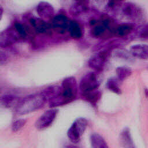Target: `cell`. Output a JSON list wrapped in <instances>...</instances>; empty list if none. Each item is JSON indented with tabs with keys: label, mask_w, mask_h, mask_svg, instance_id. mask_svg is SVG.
<instances>
[{
	"label": "cell",
	"mask_w": 148,
	"mask_h": 148,
	"mask_svg": "<svg viewBox=\"0 0 148 148\" xmlns=\"http://www.w3.org/2000/svg\"><path fill=\"white\" fill-rule=\"evenodd\" d=\"M117 78L121 82L128 78L132 74V69L128 66H121L116 68Z\"/></svg>",
	"instance_id": "44dd1931"
},
{
	"label": "cell",
	"mask_w": 148,
	"mask_h": 148,
	"mask_svg": "<svg viewBox=\"0 0 148 148\" xmlns=\"http://www.w3.org/2000/svg\"><path fill=\"white\" fill-rule=\"evenodd\" d=\"M25 18L26 24L24 25L27 31H28V29H32V31L38 34L48 35L51 34V26L45 20L34 16H28Z\"/></svg>",
	"instance_id": "8992f818"
},
{
	"label": "cell",
	"mask_w": 148,
	"mask_h": 148,
	"mask_svg": "<svg viewBox=\"0 0 148 148\" xmlns=\"http://www.w3.org/2000/svg\"><path fill=\"white\" fill-rule=\"evenodd\" d=\"M58 110L51 108L46 110L36 120L35 125L39 130H43L48 128L54 121L57 117Z\"/></svg>",
	"instance_id": "9c48e42d"
},
{
	"label": "cell",
	"mask_w": 148,
	"mask_h": 148,
	"mask_svg": "<svg viewBox=\"0 0 148 148\" xmlns=\"http://www.w3.org/2000/svg\"><path fill=\"white\" fill-rule=\"evenodd\" d=\"M111 49H105L92 55L88 61V65L96 72L102 71L110 57Z\"/></svg>",
	"instance_id": "ba28073f"
},
{
	"label": "cell",
	"mask_w": 148,
	"mask_h": 148,
	"mask_svg": "<svg viewBox=\"0 0 148 148\" xmlns=\"http://www.w3.org/2000/svg\"><path fill=\"white\" fill-rule=\"evenodd\" d=\"M88 9L86 1H76L71 6L70 11L73 15L77 16L86 12Z\"/></svg>",
	"instance_id": "d6986e66"
},
{
	"label": "cell",
	"mask_w": 148,
	"mask_h": 148,
	"mask_svg": "<svg viewBox=\"0 0 148 148\" xmlns=\"http://www.w3.org/2000/svg\"><path fill=\"white\" fill-rule=\"evenodd\" d=\"M66 148H79V147L75 145H68L66 147Z\"/></svg>",
	"instance_id": "4316f807"
},
{
	"label": "cell",
	"mask_w": 148,
	"mask_h": 148,
	"mask_svg": "<svg viewBox=\"0 0 148 148\" xmlns=\"http://www.w3.org/2000/svg\"><path fill=\"white\" fill-rule=\"evenodd\" d=\"M89 23L91 26V32L92 36L95 38L104 37V36L106 35V31L110 32L101 20L99 21L92 19L90 21Z\"/></svg>",
	"instance_id": "7c38bea8"
},
{
	"label": "cell",
	"mask_w": 148,
	"mask_h": 148,
	"mask_svg": "<svg viewBox=\"0 0 148 148\" xmlns=\"http://www.w3.org/2000/svg\"><path fill=\"white\" fill-rule=\"evenodd\" d=\"M101 82V76L98 72H90L86 73L82 78L79 83L82 94L97 90Z\"/></svg>",
	"instance_id": "5b68a950"
},
{
	"label": "cell",
	"mask_w": 148,
	"mask_h": 148,
	"mask_svg": "<svg viewBox=\"0 0 148 148\" xmlns=\"http://www.w3.org/2000/svg\"><path fill=\"white\" fill-rule=\"evenodd\" d=\"M27 31L24 25L15 21L12 25L3 30L0 34V46L6 49L27 36Z\"/></svg>",
	"instance_id": "7a4b0ae2"
},
{
	"label": "cell",
	"mask_w": 148,
	"mask_h": 148,
	"mask_svg": "<svg viewBox=\"0 0 148 148\" xmlns=\"http://www.w3.org/2000/svg\"><path fill=\"white\" fill-rule=\"evenodd\" d=\"M83 98L93 105H95L101 97V93L98 90L82 94Z\"/></svg>",
	"instance_id": "ffe728a7"
},
{
	"label": "cell",
	"mask_w": 148,
	"mask_h": 148,
	"mask_svg": "<svg viewBox=\"0 0 148 148\" xmlns=\"http://www.w3.org/2000/svg\"><path fill=\"white\" fill-rule=\"evenodd\" d=\"M130 52L132 56L142 60H148V45L137 44L130 47Z\"/></svg>",
	"instance_id": "5bb4252c"
},
{
	"label": "cell",
	"mask_w": 148,
	"mask_h": 148,
	"mask_svg": "<svg viewBox=\"0 0 148 148\" xmlns=\"http://www.w3.org/2000/svg\"><path fill=\"white\" fill-rule=\"evenodd\" d=\"M27 122L26 119H20L15 120L12 124V130L13 132H17L21 129Z\"/></svg>",
	"instance_id": "603a6c76"
},
{
	"label": "cell",
	"mask_w": 148,
	"mask_h": 148,
	"mask_svg": "<svg viewBox=\"0 0 148 148\" xmlns=\"http://www.w3.org/2000/svg\"><path fill=\"white\" fill-rule=\"evenodd\" d=\"M3 13V9L2 8V6L1 5L0 6V19L1 20L2 17V15Z\"/></svg>",
	"instance_id": "484cf974"
},
{
	"label": "cell",
	"mask_w": 148,
	"mask_h": 148,
	"mask_svg": "<svg viewBox=\"0 0 148 148\" xmlns=\"http://www.w3.org/2000/svg\"><path fill=\"white\" fill-rule=\"evenodd\" d=\"M133 29V26L130 24H122L116 26L113 34L119 37H124L130 34Z\"/></svg>",
	"instance_id": "e0dca14e"
},
{
	"label": "cell",
	"mask_w": 148,
	"mask_h": 148,
	"mask_svg": "<svg viewBox=\"0 0 148 148\" xmlns=\"http://www.w3.org/2000/svg\"><path fill=\"white\" fill-rule=\"evenodd\" d=\"M113 13L130 20H138L142 16L139 6L131 2L120 1Z\"/></svg>",
	"instance_id": "277c9868"
},
{
	"label": "cell",
	"mask_w": 148,
	"mask_h": 148,
	"mask_svg": "<svg viewBox=\"0 0 148 148\" xmlns=\"http://www.w3.org/2000/svg\"><path fill=\"white\" fill-rule=\"evenodd\" d=\"M119 140L123 148H135L129 128H124L120 134Z\"/></svg>",
	"instance_id": "4fadbf2b"
},
{
	"label": "cell",
	"mask_w": 148,
	"mask_h": 148,
	"mask_svg": "<svg viewBox=\"0 0 148 148\" xmlns=\"http://www.w3.org/2000/svg\"><path fill=\"white\" fill-rule=\"evenodd\" d=\"M71 20L64 14H58L54 16L50 21V26L56 32L59 34H64L68 31Z\"/></svg>",
	"instance_id": "30bf717a"
},
{
	"label": "cell",
	"mask_w": 148,
	"mask_h": 148,
	"mask_svg": "<svg viewBox=\"0 0 148 148\" xmlns=\"http://www.w3.org/2000/svg\"><path fill=\"white\" fill-rule=\"evenodd\" d=\"M120 82V81L117 78H110L106 82V87L110 91H112L115 94H120L121 93Z\"/></svg>",
	"instance_id": "7402d4cb"
},
{
	"label": "cell",
	"mask_w": 148,
	"mask_h": 148,
	"mask_svg": "<svg viewBox=\"0 0 148 148\" xmlns=\"http://www.w3.org/2000/svg\"><path fill=\"white\" fill-rule=\"evenodd\" d=\"M90 142L92 148H109L103 137L97 133L91 135Z\"/></svg>",
	"instance_id": "2e32d148"
},
{
	"label": "cell",
	"mask_w": 148,
	"mask_h": 148,
	"mask_svg": "<svg viewBox=\"0 0 148 148\" xmlns=\"http://www.w3.org/2000/svg\"><path fill=\"white\" fill-rule=\"evenodd\" d=\"M138 36L143 39L148 38V23L140 26L136 31Z\"/></svg>",
	"instance_id": "cb8c5ba5"
},
{
	"label": "cell",
	"mask_w": 148,
	"mask_h": 148,
	"mask_svg": "<svg viewBox=\"0 0 148 148\" xmlns=\"http://www.w3.org/2000/svg\"><path fill=\"white\" fill-rule=\"evenodd\" d=\"M9 57L6 51L1 50L0 52V64L1 65L5 64L8 61Z\"/></svg>",
	"instance_id": "d4e9b609"
},
{
	"label": "cell",
	"mask_w": 148,
	"mask_h": 148,
	"mask_svg": "<svg viewBox=\"0 0 148 148\" xmlns=\"http://www.w3.org/2000/svg\"><path fill=\"white\" fill-rule=\"evenodd\" d=\"M36 12L39 18L45 20L51 19L54 14L53 6L48 2L40 1L36 6Z\"/></svg>",
	"instance_id": "8fae6325"
},
{
	"label": "cell",
	"mask_w": 148,
	"mask_h": 148,
	"mask_svg": "<svg viewBox=\"0 0 148 148\" xmlns=\"http://www.w3.org/2000/svg\"><path fill=\"white\" fill-rule=\"evenodd\" d=\"M68 32L70 36L75 39H80L83 35L82 28L80 24L76 21H71L68 28Z\"/></svg>",
	"instance_id": "ac0fdd59"
},
{
	"label": "cell",
	"mask_w": 148,
	"mask_h": 148,
	"mask_svg": "<svg viewBox=\"0 0 148 148\" xmlns=\"http://www.w3.org/2000/svg\"><path fill=\"white\" fill-rule=\"evenodd\" d=\"M21 99L13 94H4L1 97V105L6 108L16 106Z\"/></svg>",
	"instance_id": "9a60e30c"
},
{
	"label": "cell",
	"mask_w": 148,
	"mask_h": 148,
	"mask_svg": "<svg viewBox=\"0 0 148 148\" xmlns=\"http://www.w3.org/2000/svg\"><path fill=\"white\" fill-rule=\"evenodd\" d=\"M87 120L83 117L76 119L67 131L69 139L73 143H78L87 127Z\"/></svg>",
	"instance_id": "52a82bcc"
},
{
	"label": "cell",
	"mask_w": 148,
	"mask_h": 148,
	"mask_svg": "<svg viewBox=\"0 0 148 148\" xmlns=\"http://www.w3.org/2000/svg\"><path fill=\"white\" fill-rule=\"evenodd\" d=\"M77 92V84L75 78L73 76L64 78L56 96L49 101L50 107L55 108L72 102L76 98Z\"/></svg>",
	"instance_id": "6da1fadb"
},
{
	"label": "cell",
	"mask_w": 148,
	"mask_h": 148,
	"mask_svg": "<svg viewBox=\"0 0 148 148\" xmlns=\"http://www.w3.org/2000/svg\"><path fill=\"white\" fill-rule=\"evenodd\" d=\"M47 102L48 100L42 91L32 94L20 99L15 107V112L17 114H26L41 108Z\"/></svg>",
	"instance_id": "3957f363"
}]
</instances>
